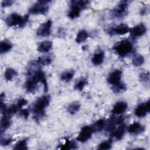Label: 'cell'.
<instances>
[{
	"instance_id": "obj_1",
	"label": "cell",
	"mask_w": 150,
	"mask_h": 150,
	"mask_svg": "<svg viewBox=\"0 0 150 150\" xmlns=\"http://www.w3.org/2000/svg\"><path fill=\"white\" fill-rule=\"evenodd\" d=\"M50 97L48 95L41 96L35 101L33 105L32 111L33 113V118L38 121L45 115V110L49 105Z\"/></svg>"
},
{
	"instance_id": "obj_2",
	"label": "cell",
	"mask_w": 150,
	"mask_h": 150,
	"mask_svg": "<svg viewBox=\"0 0 150 150\" xmlns=\"http://www.w3.org/2000/svg\"><path fill=\"white\" fill-rule=\"evenodd\" d=\"M28 18L29 15H28L23 16L16 13H12L6 17L5 22L8 26L11 27L18 26L22 28L28 22Z\"/></svg>"
},
{
	"instance_id": "obj_3",
	"label": "cell",
	"mask_w": 150,
	"mask_h": 150,
	"mask_svg": "<svg viewBox=\"0 0 150 150\" xmlns=\"http://www.w3.org/2000/svg\"><path fill=\"white\" fill-rule=\"evenodd\" d=\"M112 49L119 56L125 57L133 51L134 46L129 40H123L117 43Z\"/></svg>"
},
{
	"instance_id": "obj_4",
	"label": "cell",
	"mask_w": 150,
	"mask_h": 150,
	"mask_svg": "<svg viewBox=\"0 0 150 150\" xmlns=\"http://www.w3.org/2000/svg\"><path fill=\"white\" fill-rule=\"evenodd\" d=\"M70 3V9L68 13V16L71 19H75L79 16L81 11L86 7L88 1H71Z\"/></svg>"
},
{
	"instance_id": "obj_5",
	"label": "cell",
	"mask_w": 150,
	"mask_h": 150,
	"mask_svg": "<svg viewBox=\"0 0 150 150\" xmlns=\"http://www.w3.org/2000/svg\"><path fill=\"white\" fill-rule=\"evenodd\" d=\"M50 1H38L29 9V13L33 15H45L49 10V4Z\"/></svg>"
},
{
	"instance_id": "obj_6",
	"label": "cell",
	"mask_w": 150,
	"mask_h": 150,
	"mask_svg": "<svg viewBox=\"0 0 150 150\" xmlns=\"http://www.w3.org/2000/svg\"><path fill=\"white\" fill-rule=\"evenodd\" d=\"M128 6V1H121L114 8L112 11V15L117 18H121L125 16L127 13V9Z\"/></svg>"
},
{
	"instance_id": "obj_7",
	"label": "cell",
	"mask_w": 150,
	"mask_h": 150,
	"mask_svg": "<svg viewBox=\"0 0 150 150\" xmlns=\"http://www.w3.org/2000/svg\"><path fill=\"white\" fill-rule=\"evenodd\" d=\"M94 132L92 126L86 125L84 126L80 130L79 135L76 138V140L80 142H84L89 139Z\"/></svg>"
},
{
	"instance_id": "obj_8",
	"label": "cell",
	"mask_w": 150,
	"mask_h": 150,
	"mask_svg": "<svg viewBox=\"0 0 150 150\" xmlns=\"http://www.w3.org/2000/svg\"><path fill=\"white\" fill-rule=\"evenodd\" d=\"M52 22L50 19L42 23L36 30V35L40 37H46L50 35Z\"/></svg>"
},
{
	"instance_id": "obj_9",
	"label": "cell",
	"mask_w": 150,
	"mask_h": 150,
	"mask_svg": "<svg viewBox=\"0 0 150 150\" xmlns=\"http://www.w3.org/2000/svg\"><path fill=\"white\" fill-rule=\"evenodd\" d=\"M129 30L130 29L127 25L121 23L115 27L110 28L108 30V33L111 35H122L128 33Z\"/></svg>"
},
{
	"instance_id": "obj_10",
	"label": "cell",
	"mask_w": 150,
	"mask_h": 150,
	"mask_svg": "<svg viewBox=\"0 0 150 150\" xmlns=\"http://www.w3.org/2000/svg\"><path fill=\"white\" fill-rule=\"evenodd\" d=\"M149 112V100L139 104L135 109L134 114L138 117H144Z\"/></svg>"
},
{
	"instance_id": "obj_11",
	"label": "cell",
	"mask_w": 150,
	"mask_h": 150,
	"mask_svg": "<svg viewBox=\"0 0 150 150\" xmlns=\"http://www.w3.org/2000/svg\"><path fill=\"white\" fill-rule=\"evenodd\" d=\"M122 71L120 70L117 69L111 72L107 77V81L109 84L114 86L121 83Z\"/></svg>"
},
{
	"instance_id": "obj_12",
	"label": "cell",
	"mask_w": 150,
	"mask_h": 150,
	"mask_svg": "<svg viewBox=\"0 0 150 150\" xmlns=\"http://www.w3.org/2000/svg\"><path fill=\"white\" fill-rule=\"evenodd\" d=\"M145 130V127L138 122H134L132 124H131L128 129V132L131 134L138 135L142 132H143Z\"/></svg>"
},
{
	"instance_id": "obj_13",
	"label": "cell",
	"mask_w": 150,
	"mask_h": 150,
	"mask_svg": "<svg viewBox=\"0 0 150 150\" xmlns=\"http://www.w3.org/2000/svg\"><path fill=\"white\" fill-rule=\"evenodd\" d=\"M146 32V26L143 23H139L134 27L132 28L131 29V34L132 35L136 38V37H140L144 35Z\"/></svg>"
},
{
	"instance_id": "obj_14",
	"label": "cell",
	"mask_w": 150,
	"mask_h": 150,
	"mask_svg": "<svg viewBox=\"0 0 150 150\" xmlns=\"http://www.w3.org/2000/svg\"><path fill=\"white\" fill-rule=\"evenodd\" d=\"M128 107V104L124 101H118L113 106L111 112L115 114H121L124 112Z\"/></svg>"
},
{
	"instance_id": "obj_15",
	"label": "cell",
	"mask_w": 150,
	"mask_h": 150,
	"mask_svg": "<svg viewBox=\"0 0 150 150\" xmlns=\"http://www.w3.org/2000/svg\"><path fill=\"white\" fill-rule=\"evenodd\" d=\"M104 60V53L103 51H98L96 52L92 58V63L95 66H98L101 64Z\"/></svg>"
},
{
	"instance_id": "obj_16",
	"label": "cell",
	"mask_w": 150,
	"mask_h": 150,
	"mask_svg": "<svg viewBox=\"0 0 150 150\" xmlns=\"http://www.w3.org/2000/svg\"><path fill=\"white\" fill-rule=\"evenodd\" d=\"M125 131V127L124 124H121L117 129L112 132L111 135L114 137L117 140H120L122 138Z\"/></svg>"
},
{
	"instance_id": "obj_17",
	"label": "cell",
	"mask_w": 150,
	"mask_h": 150,
	"mask_svg": "<svg viewBox=\"0 0 150 150\" xmlns=\"http://www.w3.org/2000/svg\"><path fill=\"white\" fill-rule=\"evenodd\" d=\"M52 47V43L49 40L42 42L38 47V50L40 53L48 52Z\"/></svg>"
},
{
	"instance_id": "obj_18",
	"label": "cell",
	"mask_w": 150,
	"mask_h": 150,
	"mask_svg": "<svg viewBox=\"0 0 150 150\" xmlns=\"http://www.w3.org/2000/svg\"><path fill=\"white\" fill-rule=\"evenodd\" d=\"M11 124V117H9L6 115H3L1 119V134L6 129H7Z\"/></svg>"
},
{
	"instance_id": "obj_19",
	"label": "cell",
	"mask_w": 150,
	"mask_h": 150,
	"mask_svg": "<svg viewBox=\"0 0 150 150\" xmlns=\"http://www.w3.org/2000/svg\"><path fill=\"white\" fill-rule=\"evenodd\" d=\"M74 73L75 72L73 70H69L65 71L61 74L60 79L63 81L69 82L73 78Z\"/></svg>"
},
{
	"instance_id": "obj_20",
	"label": "cell",
	"mask_w": 150,
	"mask_h": 150,
	"mask_svg": "<svg viewBox=\"0 0 150 150\" xmlns=\"http://www.w3.org/2000/svg\"><path fill=\"white\" fill-rule=\"evenodd\" d=\"M88 38V33L86 30H81L77 33L76 38V42L77 43H81L85 42Z\"/></svg>"
},
{
	"instance_id": "obj_21",
	"label": "cell",
	"mask_w": 150,
	"mask_h": 150,
	"mask_svg": "<svg viewBox=\"0 0 150 150\" xmlns=\"http://www.w3.org/2000/svg\"><path fill=\"white\" fill-rule=\"evenodd\" d=\"M12 47V44L7 40L2 41L0 43V52L5 53L9 52Z\"/></svg>"
},
{
	"instance_id": "obj_22",
	"label": "cell",
	"mask_w": 150,
	"mask_h": 150,
	"mask_svg": "<svg viewBox=\"0 0 150 150\" xmlns=\"http://www.w3.org/2000/svg\"><path fill=\"white\" fill-rule=\"evenodd\" d=\"M18 74L17 71L12 68H8L4 73V78L6 81H11Z\"/></svg>"
},
{
	"instance_id": "obj_23",
	"label": "cell",
	"mask_w": 150,
	"mask_h": 150,
	"mask_svg": "<svg viewBox=\"0 0 150 150\" xmlns=\"http://www.w3.org/2000/svg\"><path fill=\"white\" fill-rule=\"evenodd\" d=\"M80 108V104L79 101H75L70 103L68 107H67V111L70 114H76Z\"/></svg>"
},
{
	"instance_id": "obj_24",
	"label": "cell",
	"mask_w": 150,
	"mask_h": 150,
	"mask_svg": "<svg viewBox=\"0 0 150 150\" xmlns=\"http://www.w3.org/2000/svg\"><path fill=\"white\" fill-rule=\"evenodd\" d=\"M105 120L104 119H100L97 120L93 125V129L94 130V132H101L105 125Z\"/></svg>"
},
{
	"instance_id": "obj_25",
	"label": "cell",
	"mask_w": 150,
	"mask_h": 150,
	"mask_svg": "<svg viewBox=\"0 0 150 150\" xmlns=\"http://www.w3.org/2000/svg\"><path fill=\"white\" fill-rule=\"evenodd\" d=\"M132 63L136 67L141 66L144 63V58L141 54H137L132 58Z\"/></svg>"
},
{
	"instance_id": "obj_26",
	"label": "cell",
	"mask_w": 150,
	"mask_h": 150,
	"mask_svg": "<svg viewBox=\"0 0 150 150\" xmlns=\"http://www.w3.org/2000/svg\"><path fill=\"white\" fill-rule=\"evenodd\" d=\"M87 84V80L86 78L80 79L74 85V88L79 91H82L84 87Z\"/></svg>"
},
{
	"instance_id": "obj_27",
	"label": "cell",
	"mask_w": 150,
	"mask_h": 150,
	"mask_svg": "<svg viewBox=\"0 0 150 150\" xmlns=\"http://www.w3.org/2000/svg\"><path fill=\"white\" fill-rule=\"evenodd\" d=\"M36 62L40 66H47L52 62V59L49 56H43L39 57Z\"/></svg>"
},
{
	"instance_id": "obj_28",
	"label": "cell",
	"mask_w": 150,
	"mask_h": 150,
	"mask_svg": "<svg viewBox=\"0 0 150 150\" xmlns=\"http://www.w3.org/2000/svg\"><path fill=\"white\" fill-rule=\"evenodd\" d=\"M27 139H23L19 141H18L15 146H14L13 149L19 150V149H22V150H26L28 149V146H27Z\"/></svg>"
},
{
	"instance_id": "obj_29",
	"label": "cell",
	"mask_w": 150,
	"mask_h": 150,
	"mask_svg": "<svg viewBox=\"0 0 150 150\" xmlns=\"http://www.w3.org/2000/svg\"><path fill=\"white\" fill-rule=\"evenodd\" d=\"M116 124V120H115L114 119H110L106 124L105 123L104 127H105V130L107 131L112 132L115 129Z\"/></svg>"
},
{
	"instance_id": "obj_30",
	"label": "cell",
	"mask_w": 150,
	"mask_h": 150,
	"mask_svg": "<svg viewBox=\"0 0 150 150\" xmlns=\"http://www.w3.org/2000/svg\"><path fill=\"white\" fill-rule=\"evenodd\" d=\"M77 147V144L75 142L70 140H66L64 144L60 146V149H76Z\"/></svg>"
},
{
	"instance_id": "obj_31",
	"label": "cell",
	"mask_w": 150,
	"mask_h": 150,
	"mask_svg": "<svg viewBox=\"0 0 150 150\" xmlns=\"http://www.w3.org/2000/svg\"><path fill=\"white\" fill-rule=\"evenodd\" d=\"M126 89H127L126 86L125 85V84L121 82L117 85L112 86V90L115 93H120L123 92Z\"/></svg>"
},
{
	"instance_id": "obj_32",
	"label": "cell",
	"mask_w": 150,
	"mask_h": 150,
	"mask_svg": "<svg viewBox=\"0 0 150 150\" xmlns=\"http://www.w3.org/2000/svg\"><path fill=\"white\" fill-rule=\"evenodd\" d=\"M111 148V144L109 141H104L100 143L98 145V149H110Z\"/></svg>"
},
{
	"instance_id": "obj_33",
	"label": "cell",
	"mask_w": 150,
	"mask_h": 150,
	"mask_svg": "<svg viewBox=\"0 0 150 150\" xmlns=\"http://www.w3.org/2000/svg\"><path fill=\"white\" fill-rule=\"evenodd\" d=\"M140 80L142 82L144 83H148L149 81V73L148 71L147 72H143L140 74L139 75Z\"/></svg>"
},
{
	"instance_id": "obj_34",
	"label": "cell",
	"mask_w": 150,
	"mask_h": 150,
	"mask_svg": "<svg viewBox=\"0 0 150 150\" xmlns=\"http://www.w3.org/2000/svg\"><path fill=\"white\" fill-rule=\"evenodd\" d=\"M27 103H28V101L26 99H25L24 98H20L18 100L16 105H17L18 107L19 108V109L21 110L23 106H25L27 104Z\"/></svg>"
},
{
	"instance_id": "obj_35",
	"label": "cell",
	"mask_w": 150,
	"mask_h": 150,
	"mask_svg": "<svg viewBox=\"0 0 150 150\" xmlns=\"http://www.w3.org/2000/svg\"><path fill=\"white\" fill-rule=\"evenodd\" d=\"M12 142V139L11 138H7V139H1V144L2 146H8L9 144H11V143Z\"/></svg>"
},
{
	"instance_id": "obj_36",
	"label": "cell",
	"mask_w": 150,
	"mask_h": 150,
	"mask_svg": "<svg viewBox=\"0 0 150 150\" xmlns=\"http://www.w3.org/2000/svg\"><path fill=\"white\" fill-rule=\"evenodd\" d=\"M13 3V1H11V0H5V1H3L1 3V6L2 7H7V6H11L12 5V4Z\"/></svg>"
},
{
	"instance_id": "obj_37",
	"label": "cell",
	"mask_w": 150,
	"mask_h": 150,
	"mask_svg": "<svg viewBox=\"0 0 150 150\" xmlns=\"http://www.w3.org/2000/svg\"><path fill=\"white\" fill-rule=\"evenodd\" d=\"M21 115L25 118H27L29 116V111L27 109H21L20 111Z\"/></svg>"
}]
</instances>
